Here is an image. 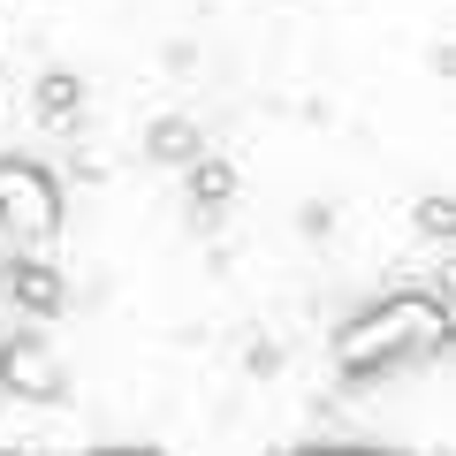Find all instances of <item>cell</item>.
<instances>
[{
    "instance_id": "cell-1",
    "label": "cell",
    "mask_w": 456,
    "mask_h": 456,
    "mask_svg": "<svg viewBox=\"0 0 456 456\" xmlns=\"http://www.w3.org/2000/svg\"><path fill=\"white\" fill-rule=\"evenodd\" d=\"M449 350V305L441 297H388V305L358 312V320L335 335V373L342 380H388L403 365H426Z\"/></svg>"
},
{
    "instance_id": "cell-2",
    "label": "cell",
    "mask_w": 456,
    "mask_h": 456,
    "mask_svg": "<svg viewBox=\"0 0 456 456\" xmlns=\"http://www.w3.org/2000/svg\"><path fill=\"white\" fill-rule=\"evenodd\" d=\"M0 228H8V244L16 251H46L61 236V191L38 160L23 152H0Z\"/></svg>"
},
{
    "instance_id": "cell-3",
    "label": "cell",
    "mask_w": 456,
    "mask_h": 456,
    "mask_svg": "<svg viewBox=\"0 0 456 456\" xmlns=\"http://www.w3.org/2000/svg\"><path fill=\"white\" fill-rule=\"evenodd\" d=\"M0 388L23 395V403H61L69 395V365L53 358L38 335H8L0 342Z\"/></svg>"
},
{
    "instance_id": "cell-4",
    "label": "cell",
    "mask_w": 456,
    "mask_h": 456,
    "mask_svg": "<svg viewBox=\"0 0 456 456\" xmlns=\"http://www.w3.org/2000/svg\"><path fill=\"white\" fill-rule=\"evenodd\" d=\"M8 297H16L31 320H53V312L69 305V289H61V274H53L46 259H16V274H8Z\"/></svg>"
},
{
    "instance_id": "cell-5",
    "label": "cell",
    "mask_w": 456,
    "mask_h": 456,
    "mask_svg": "<svg viewBox=\"0 0 456 456\" xmlns=\"http://www.w3.org/2000/svg\"><path fill=\"white\" fill-rule=\"evenodd\" d=\"M145 152H152L160 167H191L198 152H206V130H198L191 114H160V122L145 130Z\"/></svg>"
},
{
    "instance_id": "cell-6",
    "label": "cell",
    "mask_w": 456,
    "mask_h": 456,
    "mask_svg": "<svg viewBox=\"0 0 456 456\" xmlns=\"http://www.w3.org/2000/svg\"><path fill=\"white\" fill-rule=\"evenodd\" d=\"M38 114H46V130H77L84 122V77L77 69H46L38 77Z\"/></svg>"
},
{
    "instance_id": "cell-7",
    "label": "cell",
    "mask_w": 456,
    "mask_h": 456,
    "mask_svg": "<svg viewBox=\"0 0 456 456\" xmlns=\"http://www.w3.org/2000/svg\"><path fill=\"white\" fill-rule=\"evenodd\" d=\"M191 198H198V206H228V198H236V167H228V160H213V152H198V160H191Z\"/></svg>"
},
{
    "instance_id": "cell-8",
    "label": "cell",
    "mask_w": 456,
    "mask_h": 456,
    "mask_svg": "<svg viewBox=\"0 0 456 456\" xmlns=\"http://www.w3.org/2000/svg\"><path fill=\"white\" fill-rule=\"evenodd\" d=\"M419 236H426V244H449V236H456V206H449L441 191L419 198Z\"/></svg>"
}]
</instances>
